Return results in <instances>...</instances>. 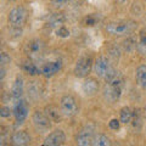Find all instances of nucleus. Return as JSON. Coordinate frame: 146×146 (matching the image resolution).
Segmentation results:
<instances>
[{
	"label": "nucleus",
	"instance_id": "7",
	"mask_svg": "<svg viewBox=\"0 0 146 146\" xmlns=\"http://www.w3.org/2000/svg\"><path fill=\"white\" fill-rule=\"evenodd\" d=\"M28 112H29V106L28 104L26 102V100L20 99L15 102V106H13V116L16 118V122L18 124H22L26 118L28 117Z\"/></svg>",
	"mask_w": 146,
	"mask_h": 146
},
{
	"label": "nucleus",
	"instance_id": "26",
	"mask_svg": "<svg viewBox=\"0 0 146 146\" xmlns=\"http://www.w3.org/2000/svg\"><path fill=\"white\" fill-rule=\"evenodd\" d=\"M51 4L55 6V7H62L65 5H68L70 3H72L73 0H50Z\"/></svg>",
	"mask_w": 146,
	"mask_h": 146
},
{
	"label": "nucleus",
	"instance_id": "2",
	"mask_svg": "<svg viewBox=\"0 0 146 146\" xmlns=\"http://www.w3.org/2000/svg\"><path fill=\"white\" fill-rule=\"evenodd\" d=\"M32 123H33L34 129L40 134L48 133L51 128V121L49 119V117L45 115V112L42 111H35L32 115Z\"/></svg>",
	"mask_w": 146,
	"mask_h": 146
},
{
	"label": "nucleus",
	"instance_id": "12",
	"mask_svg": "<svg viewBox=\"0 0 146 146\" xmlns=\"http://www.w3.org/2000/svg\"><path fill=\"white\" fill-rule=\"evenodd\" d=\"M44 112H45V115L49 117V119L51 121L52 123H60L62 121L63 113L61 111V107L58 108L56 105H49V106L45 107Z\"/></svg>",
	"mask_w": 146,
	"mask_h": 146
},
{
	"label": "nucleus",
	"instance_id": "1",
	"mask_svg": "<svg viewBox=\"0 0 146 146\" xmlns=\"http://www.w3.org/2000/svg\"><path fill=\"white\" fill-rule=\"evenodd\" d=\"M136 28L135 22L133 21H116V22H110L106 26L107 33L112 35H129L131 34Z\"/></svg>",
	"mask_w": 146,
	"mask_h": 146
},
{
	"label": "nucleus",
	"instance_id": "23",
	"mask_svg": "<svg viewBox=\"0 0 146 146\" xmlns=\"http://www.w3.org/2000/svg\"><path fill=\"white\" fill-rule=\"evenodd\" d=\"M95 146H108L111 145V140H110L106 135L104 134H98L95 136V140H94V144Z\"/></svg>",
	"mask_w": 146,
	"mask_h": 146
},
{
	"label": "nucleus",
	"instance_id": "11",
	"mask_svg": "<svg viewBox=\"0 0 146 146\" xmlns=\"http://www.w3.org/2000/svg\"><path fill=\"white\" fill-rule=\"evenodd\" d=\"M122 95V86L118 85H111V84H106L104 89V96L105 99L110 102H115Z\"/></svg>",
	"mask_w": 146,
	"mask_h": 146
},
{
	"label": "nucleus",
	"instance_id": "21",
	"mask_svg": "<svg viewBox=\"0 0 146 146\" xmlns=\"http://www.w3.org/2000/svg\"><path fill=\"white\" fill-rule=\"evenodd\" d=\"M22 68H23V71H25L26 73H28V74H31V76L42 74V70H40V68H38V67L34 65V63H32V62H26V63H23Z\"/></svg>",
	"mask_w": 146,
	"mask_h": 146
},
{
	"label": "nucleus",
	"instance_id": "29",
	"mask_svg": "<svg viewBox=\"0 0 146 146\" xmlns=\"http://www.w3.org/2000/svg\"><path fill=\"white\" fill-rule=\"evenodd\" d=\"M119 124H121V121L112 119L111 122L108 123V127L111 128V129H113V130H117V129H119Z\"/></svg>",
	"mask_w": 146,
	"mask_h": 146
},
{
	"label": "nucleus",
	"instance_id": "15",
	"mask_svg": "<svg viewBox=\"0 0 146 146\" xmlns=\"http://www.w3.org/2000/svg\"><path fill=\"white\" fill-rule=\"evenodd\" d=\"M82 90L85 95L88 96H93L98 93L99 90V83L95 78H86L83 83H82Z\"/></svg>",
	"mask_w": 146,
	"mask_h": 146
},
{
	"label": "nucleus",
	"instance_id": "8",
	"mask_svg": "<svg viewBox=\"0 0 146 146\" xmlns=\"http://www.w3.org/2000/svg\"><path fill=\"white\" fill-rule=\"evenodd\" d=\"M44 49H45V45L42 40L34 39V40H31V42L27 43L25 51L31 58H39L43 55Z\"/></svg>",
	"mask_w": 146,
	"mask_h": 146
},
{
	"label": "nucleus",
	"instance_id": "17",
	"mask_svg": "<svg viewBox=\"0 0 146 146\" xmlns=\"http://www.w3.org/2000/svg\"><path fill=\"white\" fill-rule=\"evenodd\" d=\"M23 79L21 77H17L15 83L12 85V89H11V98L13 101H17V100L22 99V95H23Z\"/></svg>",
	"mask_w": 146,
	"mask_h": 146
},
{
	"label": "nucleus",
	"instance_id": "22",
	"mask_svg": "<svg viewBox=\"0 0 146 146\" xmlns=\"http://www.w3.org/2000/svg\"><path fill=\"white\" fill-rule=\"evenodd\" d=\"M138 50L143 55H146V29L140 32L139 35V43H138Z\"/></svg>",
	"mask_w": 146,
	"mask_h": 146
},
{
	"label": "nucleus",
	"instance_id": "3",
	"mask_svg": "<svg viewBox=\"0 0 146 146\" xmlns=\"http://www.w3.org/2000/svg\"><path fill=\"white\" fill-rule=\"evenodd\" d=\"M60 107H61V111L63 113V116L68 117V118L74 117L77 113L79 112L78 101H77L76 98L72 96V95H65V96L61 98Z\"/></svg>",
	"mask_w": 146,
	"mask_h": 146
},
{
	"label": "nucleus",
	"instance_id": "27",
	"mask_svg": "<svg viewBox=\"0 0 146 146\" xmlns=\"http://www.w3.org/2000/svg\"><path fill=\"white\" fill-rule=\"evenodd\" d=\"M10 62H11V57L9 56L6 52H1V55H0V65L6 66L7 63H10Z\"/></svg>",
	"mask_w": 146,
	"mask_h": 146
},
{
	"label": "nucleus",
	"instance_id": "31",
	"mask_svg": "<svg viewBox=\"0 0 146 146\" xmlns=\"http://www.w3.org/2000/svg\"><path fill=\"white\" fill-rule=\"evenodd\" d=\"M118 1H119V3H123V1H125V0H118Z\"/></svg>",
	"mask_w": 146,
	"mask_h": 146
},
{
	"label": "nucleus",
	"instance_id": "28",
	"mask_svg": "<svg viewBox=\"0 0 146 146\" xmlns=\"http://www.w3.org/2000/svg\"><path fill=\"white\" fill-rule=\"evenodd\" d=\"M96 21H98V18L95 15H89L88 17L85 18V25L86 26H94L95 23H96Z\"/></svg>",
	"mask_w": 146,
	"mask_h": 146
},
{
	"label": "nucleus",
	"instance_id": "5",
	"mask_svg": "<svg viewBox=\"0 0 146 146\" xmlns=\"http://www.w3.org/2000/svg\"><path fill=\"white\" fill-rule=\"evenodd\" d=\"M95 128L93 125H85L80 129L77 135V144L80 146H89L94 144L95 140Z\"/></svg>",
	"mask_w": 146,
	"mask_h": 146
},
{
	"label": "nucleus",
	"instance_id": "14",
	"mask_svg": "<svg viewBox=\"0 0 146 146\" xmlns=\"http://www.w3.org/2000/svg\"><path fill=\"white\" fill-rule=\"evenodd\" d=\"M62 63L61 61H52V62H48L45 63L42 68V74L46 78H51L52 76H55L56 73L61 70Z\"/></svg>",
	"mask_w": 146,
	"mask_h": 146
},
{
	"label": "nucleus",
	"instance_id": "10",
	"mask_svg": "<svg viewBox=\"0 0 146 146\" xmlns=\"http://www.w3.org/2000/svg\"><path fill=\"white\" fill-rule=\"evenodd\" d=\"M66 141V135L65 133L61 130V129H56L51 131L46 138L44 140V145H49V146H60V145H63Z\"/></svg>",
	"mask_w": 146,
	"mask_h": 146
},
{
	"label": "nucleus",
	"instance_id": "24",
	"mask_svg": "<svg viewBox=\"0 0 146 146\" xmlns=\"http://www.w3.org/2000/svg\"><path fill=\"white\" fill-rule=\"evenodd\" d=\"M56 34H57V36H60V38H67V36H70V31H68L65 26H61L56 29Z\"/></svg>",
	"mask_w": 146,
	"mask_h": 146
},
{
	"label": "nucleus",
	"instance_id": "30",
	"mask_svg": "<svg viewBox=\"0 0 146 146\" xmlns=\"http://www.w3.org/2000/svg\"><path fill=\"white\" fill-rule=\"evenodd\" d=\"M144 116H145V119H146V105H145V107H144Z\"/></svg>",
	"mask_w": 146,
	"mask_h": 146
},
{
	"label": "nucleus",
	"instance_id": "19",
	"mask_svg": "<svg viewBox=\"0 0 146 146\" xmlns=\"http://www.w3.org/2000/svg\"><path fill=\"white\" fill-rule=\"evenodd\" d=\"M135 77H136L138 84L143 89H146V66L145 65H141V66H139L138 68H136Z\"/></svg>",
	"mask_w": 146,
	"mask_h": 146
},
{
	"label": "nucleus",
	"instance_id": "25",
	"mask_svg": "<svg viewBox=\"0 0 146 146\" xmlns=\"http://www.w3.org/2000/svg\"><path fill=\"white\" fill-rule=\"evenodd\" d=\"M11 113H13V110H11L9 106H3L0 108V116L4 118H7L11 116Z\"/></svg>",
	"mask_w": 146,
	"mask_h": 146
},
{
	"label": "nucleus",
	"instance_id": "20",
	"mask_svg": "<svg viewBox=\"0 0 146 146\" xmlns=\"http://www.w3.org/2000/svg\"><path fill=\"white\" fill-rule=\"evenodd\" d=\"M133 115L134 113L130 110V107H123L121 110V118H119L121 123H123V124H129L131 119H133Z\"/></svg>",
	"mask_w": 146,
	"mask_h": 146
},
{
	"label": "nucleus",
	"instance_id": "18",
	"mask_svg": "<svg viewBox=\"0 0 146 146\" xmlns=\"http://www.w3.org/2000/svg\"><path fill=\"white\" fill-rule=\"evenodd\" d=\"M65 21H66V17L63 16V13H54V15H51V16L49 17V20H48V27L57 29L58 27L63 26Z\"/></svg>",
	"mask_w": 146,
	"mask_h": 146
},
{
	"label": "nucleus",
	"instance_id": "16",
	"mask_svg": "<svg viewBox=\"0 0 146 146\" xmlns=\"http://www.w3.org/2000/svg\"><path fill=\"white\" fill-rule=\"evenodd\" d=\"M11 141L13 145L16 146H25V145H29L31 144V136L25 130H20L13 133L11 136Z\"/></svg>",
	"mask_w": 146,
	"mask_h": 146
},
{
	"label": "nucleus",
	"instance_id": "13",
	"mask_svg": "<svg viewBox=\"0 0 146 146\" xmlns=\"http://www.w3.org/2000/svg\"><path fill=\"white\" fill-rule=\"evenodd\" d=\"M105 82H106V84H111V85H118V86H123V83H124V79H123V76L119 71L115 70V68H112L111 71H110L106 77H105Z\"/></svg>",
	"mask_w": 146,
	"mask_h": 146
},
{
	"label": "nucleus",
	"instance_id": "32",
	"mask_svg": "<svg viewBox=\"0 0 146 146\" xmlns=\"http://www.w3.org/2000/svg\"><path fill=\"white\" fill-rule=\"evenodd\" d=\"M9 1H16V0H9Z\"/></svg>",
	"mask_w": 146,
	"mask_h": 146
},
{
	"label": "nucleus",
	"instance_id": "4",
	"mask_svg": "<svg viewBox=\"0 0 146 146\" xmlns=\"http://www.w3.org/2000/svg\"><path fill=\"white\" fill-rule=\"evenodd\" d=\"M93 65H94V62L90 55H83V56H80L77 60V63L74 66L76 77H78V78H85V77H88L91 68H93Z\"/></svg>",
	"mask_w": 146,
	"mask_h": 146
},
{
	"label": "nucleus",
	"instance_id": "6",
	"mask_svg": "<svg viewBox=\"0 0 146 146\" xmlns=\"http://www.w3.org/2000/svg\"><path fill=\"white\" fill-rule=\"evenodd\" d=\"M27 17V11L23 6H17L13 7L9 13V23L15 28H20L23 26Z\"/></svg>",
	"mask_w": 146,
	"mask_h": 146
},
{
	"label": "nucleus",
	"instance_id": "9",
	"mask_svg": "<svg viewBox=\"0 0 146 146\" xmlns=\"http://www.w3.org/2000/svg\"><path fill=\"white\" fill-rule=\"evenodd\" d=\"M112 66L110 63V60L106 56H99L94 62V71L96 73V76L100 78H105L106 74L112 70Z\"/></svg>",
	"mask_w": 146,
	"mask_h": 146
}]
</instances>
